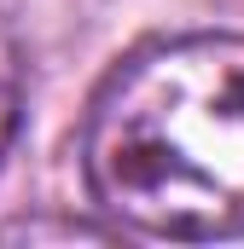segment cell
<instances>
[{
    "label": "cell",
    "mask_w": 244,
    "mask_h": 249,
    "mask_svg": "<svg viewBox=\"0 0 244 249\" xmlns=\"http://www.w3.org/2000/svg\"><path fill=\"white\" fill-rule=\"evenodd\" d=\"M81 174L117 226L244 238V35L134 47L87 105Z\"/></svg>",
    "instance_id": "1"
},
{
    "label": "cell",
    "mask_w": 244,
    "mask_h": 249,
    "mask_svg": "<svg viewBox=\"0 0 244 249\" xmlns=\"http://www.w3.org/2000/svg\"><path fill=\"white\" fill-rule=\"evenodd\" d=\"M18 116H23V53H18L12 23L0 18V157L18 139Z\"/></svg>",
    "instance_id": "2"
},
{
    "label": "cell",
    "mask_w": 244,
    "mask_h": 249,
    "mask_svg": "<svg viewBox=\"0 0 244 249\" xmlns=\"http://www.w3.org/2000/svg\"><path fill=\"white\" fill-rule=\"evenodd\" d=\"M41 244V238H111L105 226H87V220H12L0 226V244Z\"/></svg>",
    "instance_id": "3"
}]
</instances>
